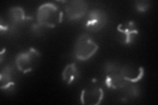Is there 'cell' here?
Masks as SVG:
<instances>
[{"label": "cell", "mask_w": 158, "mask_h": 105, "mask_svg": "<svg viewBox=\"0 0 158 105\" xmlns=\"http://www.w3.org/2000/svg\"><path fill=\"white\" fill-rule=\"evenodd\" d=\"M63 12L51 3L42 4L37 10L36 19L39 25L48 28H55L62 21Z\"/></svg>", "instance_id": "cell-1"}, {"label": "cell", "mask_w": 158, "mask_h": 105, "mask_svg": "<svg viewBox=\"0 0 158 105\" xmlns=\"http://www.w3.org/2000/svg\"><path fill=\"white\" fill-rule=\"evenodd\" d=\"M98 49V45L88 34L79 36L74 47V54L80 61H86L90 59Z\"/></svg>", "instance_id": "cell-2"}, {"label": "cell", "mask_w": 158, "mask_h": 105, "mask_svg": "<svg viewBox=\"0 0 158 105\" xmlns=\"http://www.w3.org/2000/svg\"><path fill=\"white\" fill-rule=\"evenodd\" d=\"M40 59V53L36 49L30 48L20 53L15 59L16 66L19 71L27 74L35 68Z\"/></svg>", "instance_id": "cell-3"}, {"label": "cell", "mask_w": 158, "mask_h": 105, "mask_svg": "<svg viewBox=\"0 0 158 105\" xmlns=\"http://www.w3.org/2000/svg\"><path fill=\"white\" fill-rule=\"evenodd\" d=\"M107 22V15L104 11L94 9L88 14L85 22V27L89 31L98 32L106 26Z\"/></svg>", "instance_id": "cell-4"}, {"label": "cell", "mask_w": 158, "mask_h": 105, "mask_svg": "<svg viewBox=\"0 0 158 105\" xmlns=\"http://www.w3.org/2000/svg\"><path fill=\"white\" fill-rule=\"evenodd\" d=\"M103 97L102 89L98 86H90L84 89L81 95L82 104L87 105H98L100 104Z\"/></svg>", "instance_id": "cell-5"}, {"label": "cell", "mask_w": 158, "mask_h": 105, "mask_svg": "<svg viewBox=\"0 0 158 105\" xmlns=\"http://www.w3.org/2000/svg\"><path fill=\"white\" fill-rule=\"evenodd\" d=\"M65 13L69 20H77L82 18L88 10V4L82 0L69 2L65 6Z\"/></svg>", "instance_id": "cell-6"}, {"label": "cell", "mask_w": 158, "mask_h": 105, "mask_svg": "<svg viewBox=\"0 0 158 105\" xmlns=\"http://www.w3.org/2000/svg\"><path fill=\"white\" fill-rule=\"evenodd\" d=\"M106 79V86L112 89H123L127 86V81L121 72V68H117L107 72Z\"/></svg>", "instance_id": "cell-7"}, {"label": "cell", "mask_w": 158, "mask_h": 105, "mask_svg": "<svg viewBox=\"0 0 158 105\" xmlns=\"http://www.w3.org/2000/svg\"><path fill=\"white\" fill-rule=\"evenodd\" d=\"M117 30L121 34L123 41L125 44H131L138 33L134 22L129 21L120 24L117 26Z\"/></svg>", "instance_id": "cell-8"}, {"label": "cell", "mask_w": 158, "mask_h": 105, "mask_svg": "<svg viewBox=\"0 0 158 105\" xmlns=\"http://www.w3.org/2000/svg\"><path fill=\"white\" fill-rule=\"evenodd\" d=\"M78 76V71L75 63L67 64L63 69L62 79L67 84L70 85L75 81Z\"/></svg>", "instance_id": "cell-9"}, {"label": "cell", "mask_w": 158, "mask_h": 105, "mask_svg": "<svg viewBox=\"0 0 158 105\" xmlns=\"http://www.w3.org/2000/svg\"><path fill=\"white\" fill-rule=\"evenodd\" d=\"M0 80L2 82L1 89L2 90L11 88L15 82L13 81L12 78V69L11 67H6L1 72L0 75Z\"/></svg>", "instance_id": "cell-10"}, {"label": "cell", "mask_w": 158, "mask_h": 105, "mask_svg": "<svg viewBox=\"0 0 158 105\" xmlns=\"http://www.w3.org/2000/svg\"><path fill=\"white\" fill-rule=\"evenodd\" d=\"M9 17L14 23L16 24L22 22L27 19L24 10L20 7H15L10 9Z\"/></svg>", "instance_id": "cell-11"}, {"label": "cell", "mask_w": 158, "mask_h": 105, "mask_svg": "<svg viewBox=\"0 0 158 105\" xmlns=\"http://www.w3.org/2000/svg\"><path fill=\"white\" fill-rule=\"evenodd\" d=\"M135 6L138 11L145 12L149 9L150 2L148 1H138L136 2Z\"/></svg>", "instance_id": "cell-12"}, {"label": "cell", "mask_w": 158, "mask_h": 105, "mask_svg": "<svg viewBox=\"0 0 158 105\" xmlns=\"http://www.w3.org/2000/svg\"><path fill=\"white\" fill-rule=\"evenodd\" d=\"M127 92L128 96L131 97H135L138 95V89L136 86H131L128 88Z\"/></svg>", "instance_id": "cell-13"}]
</instances>
